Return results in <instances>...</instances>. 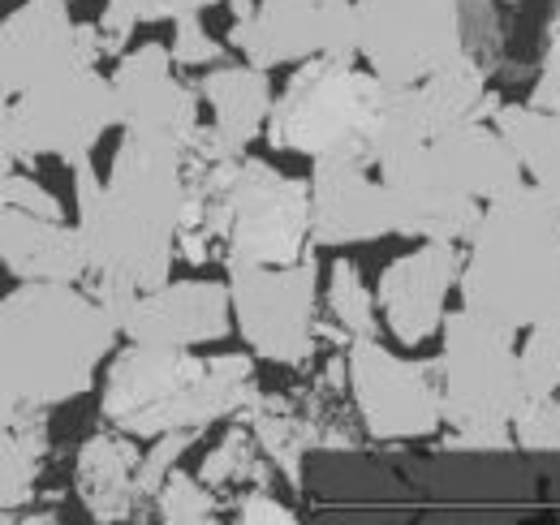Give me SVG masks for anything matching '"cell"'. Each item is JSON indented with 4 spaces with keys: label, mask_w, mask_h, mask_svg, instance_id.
Segmentation results:
<instances>
[{
    "label": "cell",
    "mask_w": 560,
    "mask_h": 525,
    "mask_svg": "<svg viewBox=\"0 0 560 525\" xmlns=\"http://www.w3.org/2000/svg\"><path fill=\"white\" fill-rule=\"evenodd\" d=\"M73 168V207L86 237L82 289L121 319L126 302L173 276L177 229L186 207V151L121 133L108 177L95 173L91 155Z\"/></svg>",
    "instance_id": "cell-1"
},
{
    "label": "cell",
    "mask_w": 560,
    "mask_h": 525,
    "mask_svg": "<svg viewBox=\"0 0 560 525\" xmlns=\"http://www.w3.org/2000/svg\"><path fill=\"white\" fill-rule=\"evenodd\" d=\"M117 340V319L82 284H18L0 298V413L86 396Z\"/></svg>",
    "instance_id": "cell-2"
},
{
    "label": "cell",
    "mask_w": 560,
    "mask_h": 525,
    "mask_svg": "<svg viewBox=\"0 0 560 525\" xmlns=\"http://www.w3.org/2000/svg\"><path fill=\"white\" fill-rule=\"evenodd\" d=\"M462 311L504 331L560 319V202L526 177L483 202L457 271Z\"/></svg>",
    "instance_id": "cell-3"
},
{
    "label": "cell",
    "mask_w": 560,
    "mask_h": 525,
    "mask_svg": "<svg viewBox=\"0 0 560 525\" xmlns=\"http://www.w3.org/2000/svg\"><path fill=\"white\" fill-rule=\"evenodd\" d=\"M306 237V182L280 173L259 155L186 164V207L177 229V259L208 262H298Z\"/></svg>",
    "instance_id": "cell-4"
},
{
    "label": "cell",
    "mask_w": 560,
    "mask_h": 525,
    "mask_svg": "<svg viewBox=\"0 0 560 525\" xmlns=\"http://www.w3.org/2000/svg\"><path fill=\"white\" fill-rule=\"evenodd\" d=\"M388 195L393 237L466 242L483 202L522 182L517 155L491 121H457L410 151L375 164Z\"/></svg>",
    "instance_id": "cell-5"
},
{
    "label": "cell",
    "mask_w": 560,
    "mask_h": 525,
    "mask_svg": "<svg viewBox=\"0 0 560 525\" xmlns=\"http://www.w3.org/2000/svg\"><path fill=\"white\" fill-rule=\"evenodd\" d=\"M255 400V353L199 358L195 349L126 345L108 362L100 413L135 440H155L164 431L203 435L224 418H242Z\"/></svg>",
    "instance_id": "cell-6"
},
{
    "label": "cell",
    "mask_w": 560,
    "mask_h": 525,
    "mask_svg": "<svg viewBox=\"0 0 560 525\" xmlns=\"http://www.w3.org/2000/svg\"><path fill=\"white\" fill-rule=\"evenodd\" d=\"M500 48L495 0H353V57L388 86L427 78L457 57L491 69Z\"/></svg>",
    "instance_id": "cell-7"
},
{
    "label": "cell",
    "mask_w": 560,
    "mask_h": 525,
    "mask_svg": "<svg viewBox=\"0 0 560 525\" xmlns=\"http://www.w3.org/2000/svg\"><path fill=\"white\" fill-rule=\"evenodd\" d=\"M440 409L448 435L440 453H513V413L530 400L517 366L513 331L491 328L470 311H448L440 324Z\"/></svg>",
    "instance_id": "cell-8"
},
{
    "label": "cell",
    "mask_w": 560,
    "mask_h": 525,
    "mask_svg": "<svg viewBox=\"0 0 560 525\" xmlns=\"http://www.w3.org/2000/svg\"><path fill=\"white\" fill-rule=\"evenodd\" d=\"M384 82L358 57H311L298 61L289 82L272 95L264 138L284 155H366Z\"/></svg>",
    "instance_id": "cell-9"
},
{
    "label": "cell",
    "mask_w": 560,
    "mask_h": 525,
    "mask_svg": "<svg viewBox=\"0 0 560 525\" xmlns=\"http://www.w3.org/2000/svg\"><path fill=\"white\" fill-rule=\"evenodd\" d=\"M229 311L246 349L272 366H306L319 340V259L315 246L298 262H224Z\"/></svg>",
    "instance_id": "cell-10"
},
{
    "label": "cell",
    "mask_w": 560,
    "mask_h": 525,
    "mask_svg": "<svg viewBox=\"0 0 560 525\" xmlns=\"http://www.w3.org/2000/svg\"><path fill=\"white\" fill-rule=\"evenodd\" d=\"M9 121H13L22 164H35V160L78 164L100 147L104 133L117 130L113 82L108 73H100V66L61 69L35 82L31 91L13 95Z\"/></svg>",
    "instance_id": "cell-11"
},
{
    "label": "cell",
    "mask_w": 560,
    "mask_h": 525,
    "mask_svg": "<svg viewBox=\"0 0 560 525\" xmlns=\"http://www.w3.org/2000/svg\"><path fill=\"white\" fill-rule=\"evenodd\" d=\"M346 384L358 422L375 444H415L444 427L440 366L393 353L380 336L346 345Z\"/></svg>",
    "instance_id": "cell-12"
},
{
    "label": "cell",
    "mask_w": 560,
    "mask_h": 525,
    "mask_svg": "<svg viewBox=\"0 0 560 525\" xmlns=\"http://www.w3.org/2000/svg\"><path fill=\"white\" fill-rule=\"evenodd\" d=\"M500 95L488 86V66H479L475 57H457L453 66L435 69L427 78L388 86L384 82V100L375 113V130L366 142V160L371 168L393 160L397 151H410L427 138L444 133L457 121H491Z\"/></svg>",
    "instance_id": "cell-13"
},
{
    "label": "cell",
    "mask_w": 560,
    "mask_h": 525,
    "mask_svg": "<svg viewBox=\"0 0 560 525\" xmlns=\"http://www.w3.org/2000/svg\"><path fill=\"white\" fill-rule=\"evenodd\" d=\"M229 48L259 69L353 57V0H229Z\"/></svg>",
    "instance_id": "cell-14"
},
{
    "label": "cell",
    "mask_w": 560,
    "mask_h": 525,
    "mask_svg": "<svg viewBox=\"0 0 560 525\" xmlns=\"http://www.w3.org/2000/svg\"><path fill=\"white\" fill-rule=\"evenodd\" d=\"M95 22H73L61 0H26L0 22V95L13 100L70 66H100Z\"/></svg>",
    "instance_id": "cell-15"
},
{
    "label": "cell",
    "mask_w": 560,
    "mask_h": 525,
    "mask_svg": "<svg viewBox=\"0 0 560 525\" xmlns=\"http://www.w3.org/2000/svg\"><path fill=\"white\" fill-rule=\"evenodd\" d=\"M306 237L315 250H341L393 237L388 195L366 155H319L306 182Z\"/></svg>",
    "instance_id": "cell-16"
},
{
    "label": "cell",
    "mask_w": 560,
    "mask_h": 525,
    "mask_svg": "<svg viewBox=\"0 0 560 525\" xmlns=\"http://www.w3.org/2000/svg\"><path fill=\"white\" fill-rule=\"evenodd\" d=\"M108 82L117 100V130L168 142L177 151L190 147L199 130V91L173 73L168 44L126 48Z\"/></svg>",
    "instance_id": "cell-17"
},
{
    "label": "cell",
    "mask_w": 560,
    "mask_h": 525,
    "mask_svg": "<svg viewBox=\"0 0 560 525\" xmlns=\"http://www.w3.org/2000/svg\"><path fill=\"white\" fill-rule=\"evenodd\" d=\"M121 340L130 345H155V349H199L211 340H224L233 328L229 311V289L224 280H164L155 289H142L126 302L121 319Z\"/></svg>",
    "instance_id": "cell-18"
},
{
    "label": "cell",
    "mask_w": 560,
    "mask_h": 525,
    "mask_svg": "<svg viewBox=\"0 0 560 525\" xmlns=\"http://www.w3.org/2000/svg\"><path fill=\"white\" fill-rule=\"evenodd\" d=\"M457 271H462L457 242H419L410 255L393 259L380 271L375 311L384 328L393 331V340L419 349L440 331L448 315V298L457 289Z\"/></svg>",
    "instance_id": "cell-19"
},
{
    "label": "cell",
    "mask_w": 560,
    "mask_h": 525,
    "mask_svg": "<svg viewBox=\"0 0 560 525\" xmlns=\"http://www.w3.org/2000/svg\"><path fill=\"white\" fill-rule=\"evenodd\" d=\"M0 267L18 284H82L86 237L66 215L0 207Z\"/></svg>",
    "instance_id": "cell-20"
},
{
    "label": "cell",
    "mask_w": 560,
    "mask_h": 525,
    "mask_svg": "<svg viewBox=\"0 0 560 525\" xmlns=\"http://www.w3.org/2000/svg\"><path fill=\"white\" fill-rule=\"evenodd\" d=\"M135 469H139V444L126 431H100L82 444L78 465H73V491L82 500V509L95 522H130L135 509L142 504L139 487H135Z\"/></svg>",
    "instance_id": "cell-21"
},
{
    "label": "cell",
    "mask_w": 560,
    "mask_h": 525,
    "mask_svg": "<svg viewBox=\"0 0 560 525\" xmlns=\"http://www.w3.org/2000/svg\"><path fill=\"white\" fill-rule=\"evenodd\" d=\"M199 104L211 108V130L220 133L233 151H246L255 138H264L268 113H272V78L268 69L237 61V66H211L199 78Z\"/></svg>",
    "instance_id": "cell-22"
},
{
    "label": "cell",
    "mask_w": 560,
    "mask_h": 525,
    "mask_svg": "<svg viewBox=\"0 0 560 525\" xmlns=\"http://www.w3.org/2000/svg\"><path fill=\"white\" fill-rule=\"evenodd\" d=\"M491 126L517 155V168L530 186L560 202V108H530V104H495Z\"/></svg>",
    "instance_id": "cell-23"
},
{
    "label": "cell",
    "mask_w": 560,
    "mask_h": 525,
    "mask_svg": "<svg viewBox=\"0 0 560 525\" xmlns=\"http://www.w3.org/2000/svg\"><path fill=\"white\" fill-rule=\"evenodd\" d=\"M48 457V409L0 413V517L31 504Z\"/></svg>",
    "instance_id": "cell-24"
},
{
    "label": "cell",
    "mask_w": 560,
    "mask_h": 525,
    "mask_svg": "<svg viewBox=\"0 0 560 525\" xmlns=\"http://www.w3.org/2000/svg\"><path fill=\"white\" fill-rule=\"evenodd\" d=\"M242 418H246V427H250L259 453L289 478V487L302 491V457H306V448H311L306 418L289 413L280 400H272V396H264V393H259V400H255Z\"/></svg>",
    "instance_id": "cell-25"
},
{
    "label": "cell",
    "mask_w": 560,
    "mask_h": 525,
    "mask_svg": "<svg viewBox=\"0 0 560 525\" xmlns=\"http://www.w3.org/2000/svg\"><path fill=\"white\" fill-rule=\"evenodd\" d=\"M324 311L332 319V331L341 345H350L358 336H380V311L375 298L358 271V262L337 259L328 267V289H324Z\"/></svg>",
    "instance_id": "cell-26"
},
{
    "label": "cell",
    "mask_w": 560,
    "mask_h": 525,
    "mask_svg": "<svg viewBox=\"0 0 560 525\" xmlns=\"http://www.w3.org/2000/svg\"><path fill=\"white\" fill-rule=\"evenodd\" d=\"M509 431H513V448H517V453H526L535 465H557L560 460V393L530 396V400L513 413Z\"/></svg>",
    "instance_id": "cell-27"
},
{
    "label": "cell",
    "mask_w": 560,
    "mask_h": 525,
    "mask_svg": "<svg viewBox=\"0 0 560 525\" xmlns=\"http://www.w3.org/2000/svg\"><path fill=\"white\" fill-rule=\"evenodd\" d=\"M151 504H155L160 522L168 525H208L215 522V509H220L215 504V491H211L199 474H186L182 465L168 469V478L155 487Z\"/></svg>",
    "instance_id": "cell-28"
},
{
    "label": "cell",
    "mask_w": 560,
    "mask_h": 525,
    "mask_svg": "<svg viewBox=\"0 0 560 525\" xmlns=\"http://www.w3.org/2000/svg\"><path fill=\"white\" fill-rule=\"evenodd\" d=\"M517 366L530 396L560 393V319L526 328V340L517 345Z\"/></svg>",
    "instance_id": "cell-29"
},
{
    "label": "cell",
    "mask_w": 560,
    "mask_h": 525,
    "mask_svg": "<svg viewBox=\"0 0 560 525\" xmlns=\"http://www.w3.org/2000/svg\"><path fill=\"white\" fill-rule=\"evenodd\" d=\"M199 478L208 482L211 491L233 487V482H259V444H255L250 427H233L208 453Z\"/></svg>",
    "instance_id": "cell-30"
},
{
    "label": "cell",
    "mask_w": 560,
    "mask_h": 525,
    "mask_svg": "<svg viewBox=\"0 0 560 525\" xmlns=\"http://www.w3.org/2000/svg\"><path fill=\"white\" fill-rule=\"evenodd\" d=\"M147 22H168V9H164L160 0H104V13H100V22H95L104 57L117 61V57L130 48L135 31L147 26Z\"/></svg>",
    "instance_id": "cell-31"
},
{
    "label": "cell",
    "mask_w": 560,
    "mask_h": 525,
    "mask_svg": "<svg viewBox=\"0 0 560 525\" xmlns=\"http://www.w3.org/2000/svg\"><path fill=\"white\" fill-rule=\"evenodd\" d=\"M195 440H199V431H164V435H155L151 440V448L139 453V469H135V487H139L142 500H151L155 495V487L168 478V469H177L182 457L195 448Z\"/></svg>",
    "instance_id": "cell-32"
},
{
    "label": "cell",
    "mask_w": 560,
    "mask_h": 525,
    "mask_svg": "<svg viewBox=\"0 0 560 525\" xmlns=\"http://www.w3.org/2000/svg\"><path fill=\"white\" fill-rule=\"evenodd\" d=\"M168 57H173V69H211L224 61V44L211 39L199 13H182V18H173Z\"/></svg>",
    "instance_id": "cell-33"
},
{
    "label": "cell",
    "mask_w": 560,
    "mask_h": 525,
    "mask_svg": "<svg viewBox=\"0 0 560 525\" xmlns=\"http://www.w3.org/2000/svg\"><path fill=\"white\" fill-rule=\"evenodd\" d=\"M0 207H18V211H31V215H66L61 198L48 186H39L31 173H18V168L0 177Z\"/></svg>",
    "instance_id": "cell-34"
},
{
    "label": "cell",
    "mask_w": 560,
    "mask_h": 525,
    "mask_svg": "<svg viewBox=\"0 0 560 525\" xmlns=\"http://www.w3.org/2000/svg\"><path fill=\"white\" fill-rule=\"evenodd\" d=\"M530 108H548L557 113L560 108V4L548 18V48H544V66L530 82V95H526Z\"/></svg>",
    "instance_id": "cell-35"
},
{
    "label": "cell",
    "mask_w": 560,
    "mask_h": 525,
    "mask_svg": "<svg viewBox=\"0 0 560 525\" xmlns=\"http://www.w3.org/2000/svg\"><path fill=\"white\" fill-rule=\"evenodd\" d=\"M237 522L242 525H293L298 513H293L284 500H277L272 491L255 487V491H246V495L237 500Z\"/></svg>",
    "instance_id": "cell-36"
},
{
    "label": "cell",
    "mask_w": 560,
    "mask_h": 525,
    "mask_svg": "<svg viewBox=\"0 0 560 525\" xmlns=\"http://www.w3.org/2000/svg\"><path fill=\"white\" fill-rule=\"evenodd\" d=\"M18 164H22V155H18V138H13V121H9V100L0 95V177L13 173Z\"/></svg>",
    "instance_id": "cell-37"
},
{
    "label": "cell",
    "mask_w": 560,
    "mask_h": 525,
    "mask_svg": "<svg viewBox=\"0 0 560 525\" xmlns=\"http://www.w3.org/2000/svg\"><path fill=\"white\" fill-rule=\"evenodd\" d=\"M164 9H168V22L173 18H182V13H203V9H215V4H224V0H160Z\"/></svg>",
    "instance_id": "cell-38"
},
{
    "label": "cell",
    "mask_w": 560,
    "mask_h": 525,
    "mask_svg": "<svg viewBox=\"0 0 560 525\" xmlns=\"http://www.w3.org/2000/svg\"><path fill=\"white\" fill-rule=\"evenodd\" d=\"M61 4H73V0H61Z\"/></svg>",
    "instance_id": "cell-39"
}]
</instances>
